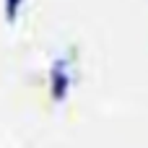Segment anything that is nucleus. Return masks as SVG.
<instances>
[{
	"instance_id": "f257e3e1",
	"label": "nucleus",
	"mask_w": 148,
	"mask_h": 148,
	"mask_svg": "<svg viewBox=\"0 0 148 148\" xmlns=\"http://www.w3.org/2000/svg\"><path fill=\"white\" fill-rule=\"evenodd\" d=\"M47 86H49V96L55 104H62L70 96V86H73V75H70V60L68 57H55L47 73Z\"/></svg>"
},
{
	"instance_id": "f03ea898",
	"label": "nucleus",
	"mask_w": 148,
	"mask_h": 148,
	"mask_svg": "<svg viewBox=\"0 0 148 148\" xmlns=\"http://www.w3.org/2000/svg\"><path fill=\"white\" fill-rule=\"evenodd\" d=\"M3 8H5V21L8 23H16L21 8H23V0H3Z\"/></svg>"
}]
</instances>
